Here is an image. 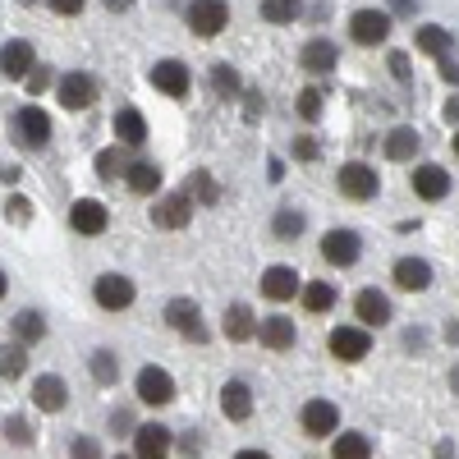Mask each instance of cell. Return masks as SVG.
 <instances>
[{
	"label": "cell",
	"mask_w": 459,
	"mask_h": 459,
	"mask_svg": "<svg viewBox=\"0 0 459 459\" xmlns=\"http://www.w3.org/2000/svg\"><path fill=\"white\" fill-rule=\"evenodd\" d=\"M14 134H19L23 147H47L51 143V115L42 106H23L14 115Z\"/></svg>",
	"instance_id": "9c48e42d"
},
{
	"label": "cell",
	"mask_w": 459,
	"mask_h": 459,
	"mask_svg": "<svg viewBox=\"0 0 459 459\" xmlns=\"http://www.w3.org/2000/svg\"><path fill=\"white\" fill-rule=\"evenodd\" d=\"M437 459H455V446H450V441H441V446H437Z\"/></svg>",
	"instance_id": "9f6ffc18"
},
{
	"label": "cell",
	"mask_w": 459,
	"mask_h": 459,
	"mask_svg": "<svg viewBox=\"0 0 459 459\" xmlns=\"http://www.w3.org/2000/svg\"><path fill=\"white\" fill-rule=\"evenodd\" d=\"M354 313H359L363 331H372V326H386V322H391V299L381 294V290H363V294L354 299Z\"/></svg>",
	"instance_id": "ffe728a7"
},
{
	"label": "cell",
	"mask_w": 459,
	"mask_h": 459,
	"mask_svg": "<svg viewBox=\"0 0 459 459\" xmlns=\"http://www.w3.org/2000/svg\"><path fill=\"white\" fill-rule=\"evenodd\" d=\"M166 322H170V331H179L184 340H207V326H203V313H198V303L194 299H170L166 303Z\"/></svg>",
	"instance_id": "8992f818"
},
{
	"label": "cell",
	"mask_w": 459,
	"mask_h": 459,
	"mask_svg": "<svg viewBox=\"0 0 459 459\" xmlns=\"http://www.w3.org/2000/svg\"><path fill=\"white\" fill-rule=\"evenodd\" d=\"M184 19H188V28H194L198 37H216V32L230 28V5L225 0H194V5L184 10Z\"/></svg>",
	"instance_id": "7a4b0ae2"
},
{
	"label": "cell",
	"mask_w": 459,
	"mask_h": 459,
	"mask_svg": "<svg viewBox=\"0 0 459 459\" xmlns=\"http://www.w3.org/2000/svg\"><path fill=\"white\" fill-rule=\"evenodd\" d=\"M101 5H106V10H115V14H125V10L134 5V0H101Z\"/></svg>",
	"instance_id": "db71d44e"
},
{
	"label": "cell",
	"mask_w": 459,
	"mask_h": 459,
	"mask_svg": "<svg viewBox=\"0 0 459 459\" xmlns=\"http://www.w3.org/2000/svg\"><path fill=\"white\" fill-rule=\"evenodd\" d=\"M5 437L14 441V446H32V423H28V418H5Z\"/></svg>",
	"instance_id": "60d3db41"
},
{
	"label": "cell",
	"mask_w": 459,
	"mask_h": 459,
	"mask_svg": "<svg viewBox=\"0 0 459 459\" xmlns=\"http://www.w3.org/2000/svg\"><path fill=\"white\" fill-rule=\"evenodd\" d=\"M152 88L166 92V97H188V88H194V79H188V65L184 60H157L152 65Z\"/></svg>",
	"instance_id": "30bf717a"
},
{
	"label": "cell",
	"mask_w": 459,
	"mask_h": 459,
	"mask_svg": "<svg viewBox=\"0 0 459 459\" xmlns=\"http://www.w3.org/2000/svg\"><path fill=\"white\" fill-rule=\"evenodd\" d=\"M28 372V350L14 340V344H0V377L5 381H14V377H23Z\"/></svg>",
	"instance_id": "d590c367"
},
{
	"label": "cell",
	"mask_w": 459,
	"mask_h": 459,
	"mask_svg": "<svg viewBox=\"0 0 459 459\" xmlns=\"http://www.w3.org/2000/svg\"><path fill=\"white\" fill-rule=\"evenodd\" d=\"M257 340L266 344V350H290V344L299 340V331H294L290 317H266V322H257Z\"/></svg>",
	"instance_id": "484cf974"
},
{
	"label": "cell",
	"mask_w": 459,
	"mask_h": 459,
	"mask_svg": "<svg viewBox=\"0 0 459 459\" xmlns=\"http://www.w3.org/2000/svg\"><path fill=\"white\" fill-rule=\"evenodd\" d=\"M299 299H303V308H308V313H331V308H335V285L308 281V285L299 290Z\"/></svg>",
	"instance_id": "1f68e13d"
},
{
	"label": "cell",
	"mask_w": 459,
	"mask_h": 459,
	"mask_svg": "<svg viewBox=\"0 0 459 459\" xmlns=\"http://www.w3.org/2000/svg\"><path fill=\"white\" fill-rule=\"evenodd\" d=\"M138 400L152 404V409L170 404V400H175V377H170L166 368H143V372H138Z\"/></svg>",
	"instance_id": "4fadbf2b"
},
{
	"label": "cell",
	"mask_w": 459,
	"mask_h": 459,
	"mask_svg": "<svg viewBox=\"0 0 459 459\" xmlns=\"http://www.w3.org/2000/svg\"><path fill=\"white\" fill-rule=\"evenodd\" d=\"M299 65L308 69V74H331V69L340 65V51H335V42L317 37V42H308V47L299 51Z\"/></svg>",
	"instance_id": "d4e9b609"
},
{
	"label": "cell",
	"mask_w": 459,
	"mask_h": 459,
	"mask_svg": "<svg viewBox=\"0 0 459 459\" xmlns=\"http://www.w3.org/2000/svg\"><path fill=\"white\" fill-rule=\"evenodd\" d=\"M350 37H354L359 47H381L391 37V14L386 10H359L350 19Z\"/></svg>",
	"instance_id": "ba28073f"
},
{
	"label": "cell",
	"mask_w": 459,
	"mask_h": 459,
	"mask_svg": "<svg viewBox=\"0 0 459 459\" xmlns=\"http://www.w3.org/2000/svg\"><path fill=\"white\" fill-rule=\"evenodd\" d=\"M179 455H184V459H198V455H203V437H198V432H184V437H179Z\"/></svg>",
	"instance_id": "bcb514c9"
},
{
	"label": "cell",
	"mask_w": 459,
	"mask_h": 459,
	"mask_svg": "<svg viewBox=\"0 0 459 459\" xmlns=\"http://www.w3.org/2000/svg\"><path fill=\"white\" fill-rule=\"evenodd\" d=\"M386 65H391V74H395L400 83H409V79H413V65H409V56H404V51H395Z\"/></svg>",
	"instance_id": "f6af8a7d"
},
{
	"label": "cell",
	"mask_w": 459,
	"mask_h": 459,
	"mask_svg": "<svg viewBox=\"0 0 459 459\" xmlns=\"http://www.w3.org/2000/svg\"><path fill=\"white\" fill-rule=\"evenodd\" d=\"M97 101V83L88 79L83 69H74V74H65L60 79V106L65 110H88Z\"/></svg>",
	"instance_id": "9a60e30c"
},
{
	"label": "cell",
	"mask_w": 459,
	"mask_h": 459,
	"mask_svg": "<svg viewBox=\"0 0 459 459\" xmlns=\"http://www.w3.org/2000/svg\"><path fill=\"white\" fill-rule=\"evenodd\" d=\"M331 459H372V441L363 432H340L331 441Z\"/></svg>",
	"instance_id": "f546056e"
},
{
	"label": "cell",
	"mask_w": 459,
	"mask_h": 459,
	"mask_svg": "<svg viewBox=\"0 0 459 459\" xmlns=\"http://www.w3.org/2000/svg\"><path fill=\"white\" fill-rule=\"evenodd\" d=\"M391 10H395V14H413L418 0H391Z\"/></svg>",
	"instance_id": "f5cc1de1"
},
{
	"label": "cell",
	"mask_w": 459,
	"mask_h": 459,
	"mask_svg": "<svg viewBox=\"0 0 459 459\" xmlns=\"http://www.w3.org/2000/svg\"><path fill=\"white\" fill-rule=\"evenodd\" d=\"M125 179H129V188H134V194L152 198V194L161 188V166H152V161H134V166L125 170Z\"/></svg>",
	"instance_id": "83f0119b"
},
{
	"label": "cell",
	"mask_w": 459,
	"mask_h": 459,
	"mask_svg": "<svg viewBox=\"0 0 459 459\" xmlns=\"http://www.w3.org/2000/svg\"><path fill=\"white\" fill-rule=\"evenodd\" d=\"M212 88H216V97H235L239 92V74L230 65H212Z\"/></svg>",
	"instance_id": "f35d334b"
},
{
	"label": "cell",
	"mask_w": 459,
	"mask_h": 459,
	"mask_svg": "<svg viewBox=\"0 0 459 459\" xmlns=\"http://www.w3.org/2000/svg\"><path fill=\"white\" fill-rule=\"evenodd\" d=\"M221 331H225V340H235V344L253 340V335H257V317H253L248 303H230V308H225V322H221Z\"/></svg>",
	"instance_id": "cb8c5ba5"
},
{
	"label": "cell",
	"mask_w": 459,
	"mask_h": 459,
	"mask_svg": "<svg viewBox=\"0 0 459 459\" xmlns=\"http://www.w3.org/2000/svg\"><path fill=\"white\" fill-rule=\"evenodd\" d=\"M23 83H28V92H32V97H42V92H47V88L56 83V74H51V65H37V69L28 74Z\"/></svg>",
	"instance_id": "b9f144b4"
},
{
	"label": "cell",
	"mask_w": 459,
	"mask_h": 459,
	"mask_svg": "<svg viewBox=\"0 0 459 459\" xmlns=\"http://www.w3.org/2000/svg\"><path fill=\"white\" fill-rule=\"evenodd\" d=\"M5 212H10L19 225H28V221H32V203H28V198H10V207H5Z\"/></svg>",
	"instance_id": "7dc6e473"
},
{
	"label": "cell",
	"mask_w": 459,
	"mask_h": 459,
	"mask_svg": "<svg viewBox=\"0 0 459 459\" xmlns=\"http://www.w3.org/2000/svg\"><path fill=\"white\" fill-rule=\"evenodd\" d=\"M221 413L230 418V423H244V418L253 413V391H248V381H225V386H221Z\"/></svg>",
	"instance_id": "44dd1931"
},
{
	"label": "cell",
	"mask_w": 459,
	"mask_h": 459,
	"mask_svg": "<svg viewBox=\"0 0 459 459\" xmlns=\"http://www.w3.org/2000/svg\"><path fill=\"white\" fill-rule=\"evenodd\" d=\"M446 120H450V125H459V92L446 101Z\"/></svg>",
	"instance_id": "816d5d0a"
},
{
	"label": "cell",
	"mask_w": 459,
	"mask_h": 459,
	"mask_svg": "<svg viewBox=\"0 0 459 459\" xmlns=\"http://www.w3.org/2000/svg\"><path fill=\"white\" fill-rule=\"evenodd\" d=\"M32 69H37L32 42H5L0 47V74H5V79H28Z\"/></svg>",
	"instance_id": "ac0fdd59"
},
{
	"label": "cell",
	"mask_w": 459,
	"mask_h": 459,
	"mask_svg": "<svg viewBox=\"0 0 459 459\" xmlns=\"http://www.w3.org/2000/svg\"><path fill=\"white\" fill-rule=\"evenodd\" d=\"M134 281L129 276H120V272H106V276H97V285H92V299L101 303L106 313H125L129 303H134Z\"/></svg>",
	"instance_id": "3957f363"
},
{
	"label": "cell",
	"mask_w": 459,
	"mask_h": 459,
	"mask_svg": "<svg viewBox=\"0 0 459 459\" xmlns=\"http://www.w3.org/2000/svg\"><path fill=\"white\" fill-rule=\"evenodd\" d=\"M175 446V432L166 423H138L134 428V459H166Z\"/></svg>",
	"instance_id": "5b68a950"
},
{
	"label": "cell",
	"mask_w": 459,
	"mask_h": 459,
	"mask_svg": "<svg viewBox=\"0 0 459 459\" xmlns=\"http://www.w3.org/2000/svg\"><path fill=\"white\" fill-rule=\"evenodd\" d=\"M441 79H446V83H459V65H450V56L441 60Z\"/></svg>",
	"instance_id": "f907efd6"
},
{
	"label": "cell",
	"mask_w": 459,
	"mask_h": 459,
	"mask_svg": "<svg viewBox=\"0 0 459 459\" xmlns=\"http://www.w3.org/2000/svg\"><path fill=\"white\" fill-rule=\"evenodd\" d=\"M450 386H455V391H459V368H455V372H450Z\"/></svg>",
	"instance_id": "6f0895ef"
},
{
	"label": "cell",
	"mask_w": 459,
	"mask_h": 459,
	"mask_svg": "<svg viewBox=\"0 0 459 459\" xmlns=\"http://www.w3.org/2000/svg\"><path fill=\"white\" fill-rule=\"evenodd\" d=\"M69 459H101V446L92 437H79V441L69 446Z\"/></svg>",
	"instance_id": "7bdbcfd3"
},
{
	"label": "cell",
	"mask_w": 459,
	"mask_h": 459,
	"mask_svg": "<svg viewBox=\"0 0 459 459\" xmlns=\"http://www.w3.org/2000/svg\"><path fill=\"white\" fill-rule=\"evenodd\" d=\"M69 225L79 230V235H106L110 212H106V203H97V198H79V203L69 207Z\"/></svg>",
	"instance_id": "5bb4252c"
},
{
	"label": "cell",
	"mask_w": 459,
	"mask_h": 459,
	"mask_svg": "<svg viewBox=\"0 0 459 459\" xmlns=\"http://www.w3.org/2000/svg\"><path fill=\"white\" fill-rule=\"evenodd\" d=\"M10 331H14V340H19L23 350H28V344L47 340V317H42V313H32V308H23V313L10 322Z\"/></svg>",
	"instance_id": "4316f807"
},
{
	"label": "cell",
	"mask_w": 459,
	"mask_h": 459,
	"mask_svg": "<svg viewBox=\"0 0 459 459\" xmlns=\"http://www.w3.org/2000/svg\"><path fill=\"white\" fill-rule=\"evenodd\" d=\"M290 152H294L299 161H317V152H322V147H317V138H294Z\"/></svg>",
	"instance_id": "ee69618b"
},
{
	"label": "cell",
	"mask_w": 459,
	"mask_h": 459,
	"mask_svg": "<svg viewBox=\"0 0 459 459\" xmlns=\"http://www.w3.org/2000/svg\"><path fill=\"white\" fill-rule=\"evenodd\" d=\"M299 272L294 266H266L262 272V294L266 299H276V303H290V299H299Z\"/></svg>",
	"instance_id": "e0dca14e"
},
{
	"label": "cell",
	"mask_w": 459,
	"mask_h": 459,
	"mask_svg": "<svg viewBox=\"0 0 459 459\" xmlns=\"http://www.w3.org/2000/svg\"><path fill=\"white\" fill-rule=\"evenodd\" d=\"M413 42H418V51H423V56H437V60H446L450 56V28H418V37H413Z\"/></svg>",
	"instance_id": "d6a6232c"
},
{
	"label": "cell",
	"mask_w": 459,
	"mask_h": 459,
	"mask_svg": "<svg viewBox=\"0 0 459 459\" xmlns=\"http://www.w3.org/2000/svg\"><path fill=\"white\" fill-rule=\"evenodd\" d=\"M418 129H409V125H400V129H391L386 134V157L391 161H413V152H418Z\"/></svg>",
	"instance_id": "f1b7e54d"
},
{
	"label": "cell",
	"mask_w": 459,
	"mask_h": 459,
	"mask_svg": "<svg viewBox=\"0 0 459 459\" xmlns=\"http://www.w3.org/2000/svg\"><path fill=\"white\" fill-rule=\"evenodd\" d=\"M303 230H308V216H303L299 207H281L276 221H272V235H276V239H299Z\"/></svg>",
	"instance_id": "e575fe53"
},
{
	"label": "cell",
	"mask_w": 459,
	"mask_h": 459,
	"mask_svg": "<svg viewBox=\"0 0 459 459\" xmlns=\"http://www.w3.org/2000/svg\"><path fill=\"white\" fill-rule=\"evenodd\" d=\"M395 285H400L404 294H423V290L432 285V266H428L423 257H400V262H395Z\"/></svg>",
	"instance_id": "7402d4cb"
},
{
	"label": "cell",
	"mask_w": 459,
	"mask_h": 459,
	"mask_svg": "<svg viewBox=\"0 0 459 459\" xmlns=\"http://www.w3.org/2000/svg\"><path fill=\"white\" fill-rule=\"evenodd\" d=\"M188 221H194V198L184 194H166V198H157V207H152V225L157 230H184Z\"/></svg>",
	"instance_id": "52a82bcc"
},
{
	"label": "cell",
	"mask_w": 459,
	"mask_h": 459,
	"mask_svg": "<svg viewBox=\"0 0 459 459\" xmlns=\"http://www.w3.org/2000/svg\"><path fill=\"white\" fill-rule=\"evenodd\" d=\"M47 5H51L56 14H65V19H74V14H83V0H47Z\"/></svg>",
	"instance_id": "c3c4849f"
},
{
	"label": "cell",
	"mask_w": 459,
	"mask_h": 459,
	"mask_svg": "<svg viewBox=\"0 0 459 459\" xmlns=\"http://www.w3.org/2000/svg\"><path fill=\"white\" fill-rule=\"evenodd\" d=\"M294 110L303 115V120H317V115H322V92H317V88H303V92L294 97Z\"/></svg>",
	"instance_id": "ab89813d"
},
{
	"label": "cell",
	"mask_w": 459,
	"mask_h": 459,
	"mask_svg": "<svg viewBox=\"0 0 459 459\" xmlns=\"http://www.w3.org/2000/svg\"><path fill=\"white\" fill-rule=\"evenodd\" d=\"M299 423H303V432L308 437H335L340 432V409L331 404V400H308L303 404V413H299Z\"/></svg>",
	"instance_id": "8fae6325"
},
{
	"label": "cell",
	"mask_w": 459,
	"mask_h": 459,
	"mask_svg": "<svg viewBox=\"0 0 459 459\" xmlns=\"http://www.w3.org/2000/svg\"><path fill=\"white\" fill-rule=\"evenodd\" d=\"M303 14V0H262V19L266 23H294Z\"/></svg>",
	"instance_id": "8d00e7d4"
},
{
	"label": "cell",
	"mask_w": 459,
	"mask_h": 459,
	"mask_svg": "<svg viewBox=\"0 0 459 459\" xmlns=\"http://www.w3.org/2000/svg\"><path fill=\"white\" fill-rule=\"evenodd\" d=\"M455 152H459V134H455Z\"/></svg>",
	"instance_id": "91938a15"
},
{
	"label": "cell",
	"mask_w": 459,
	"mask_h": 459,
	"mask_svg": "<svg viewBox=\"0 0 459 459\" xmlns=\"http://www.w3.org/2000/svg\"><path fill=\"white\" fill-rule=\"evenodd\" d=\"M5 285H10V281H5V272H0V299H5Z\"/></svg>",
	"instance_id": "680465c9"
},
{
	"label": "cell",
	"mask_w": 459,
	"mask_h": 459,
	"mask_svg": "<svg viewBox=\"0 0 459 459\" xmlns=\"http://www.w3.org/2000/svg\"><path fill=\"white\" fill-rule=\"evenodd\" d=\"M235 459H272V455H266V450H239Z\"/></svg>",
	"instance_id": "11a10c76"
},
{
	"label": "cell",
	"mask_w": 459,
	"mask_h": 459,
	"mask_svg": "<svg viewBox=\"0 0 459 459\" xmlns=\"http://www.w3.org/2000/svg\"><path fill=\"white\" fill-rule=\"evenodd\" d=\"M326 350H331L340 363H359V359H368V350H372V335H368L363 326H335V331L326 335Z\"/></svg>",
	"instance_id": "277c9868"
},
{
	"label": "cell",
	"mask_w": 459,
	"mask_h": 459,
	"mask_svg": "<svg viewBox=\"0 0 459 459\" xmlns=\"http://www.w3.org/2000/svg\"><path fill=\"white\" fill-rule=\"evenodd\" d=\"M359 253H363V239L354 235V230H326L322 235V257L331 266H354Z\"/></svg>",
	"instance_id": "7c38bea8"
},
{
	"label": "cell",
	"mask_w": 459,
	"mask_h": 459,
	"mask_svg": "<svg viewBox=\"0 0 459 459\" xmlns=\"http://www.w3.org/2000/svg\"><path fill=\"white\" fill-rule=\"evenodd\" d=\"M88 368H92V377L101 381V386H115V381H120V359H115L110 350H97L88 359Z\"/></svg>",
	"instance_id": "74e56055"
},
{
	"label": "cell",
	"mask_w": 459,
	"mask_h": 459,
	"mask_svg": "<svg viewBox=\"0 0 459 459\" xmlns=\"http://www.w3.org/2000/svg\"><path fill=\"white\" fill-rule=\"evenodd\" d=\"M413 194L423 198V203H441V198L450 194V175H446L441 166H432V161L418 166V170H413Z\"/></svg>",
	"instance_id": "d6986e66"
},
{
	"label": "cell",
	"mask_w": 459,
	"mask_h": 459,
	"mask_svg": "<svg viewBox=\"0 0 459 459\" xmlns=\"http://www.w3.org/2000/svg\"><path fill=\"white\" fill-rule=\"evenodd\" d=\"M129 166H134V161H129V152H125L120 143L106 147V152H97V175H101V179H120Z\"/></svg>",
	"instance_id": "836d02e7"
},
{
	"label": "cell",
	"mask_w": 459,
	"mask_h": 459,
	"mask_svg": "<svg viewBox=\"0 0 459 459\" xmlns=\"http://www.w3.org/2000/svg\"><path fill=\"white\" fill-rule=\"evenodd\" d=\"M335 184H340V194H344V198H354V203H368V198H377V188H381V175H377L372 166H363V161H350V166H340Z\"/></svg>",
	"instance_id": "6da1fadb"
},
{
	"label": "cell",
	"mask_w": 459,
	"mask_h": 459,
	"mask_svg": "<svg viewBox=\"0 0 459 459\" xmlns=\"http://www.w3.org/2000/svg\"><path fill=\"white\" fill-rule=\"evenodd\" d=\"M110 428H115V437H120V428H134V413L129 409H115L110 413Z\"/></svg>",
	"instance_id": "681fc988"
},
{
	"label": "cell",
	"mask_w": 459,
	"mask_h": 459,
	"mask_svg": "<svg viewBox=\"0 0 459 459\" xmlns=\"http://www.w3.org/2000/svg\"><path fill=\"white\" fill-rule=\"evenodd\" d=\"M184 194L194 198V207H216V203H221V188H216L212 170H194V179H188Z\"/></svg>",
	"instance_id": "4dcf8cb0"
},
{
	"label": "cell",
	"mask_w": 459,
	"mask_h": 459,
	"mask_svg": "<svg viewBox=\"0 0 459 459\" xmlns=\"http://www.w3.org/2000/svg\"><path fill=\"white\" fill-rule=\"evenodd\" d=\"M115 459H129V455H115Z\"/></svg>",
	"instance_id": "94428289"
},
{
	"label": "cell",
	"mask_w": 459,
	"mask_h": 459,
	"mask_svg": "<svg viewBox=\"0 0 459 459\" xmlns=\"http://www.w3.org/2000/svg\"><path fill=\"white\" fill-rule=\"evenodd\" d=\"M115 138H120V147H143V143H147V120H143V110H134V106H120V110H115Z\"/></svg>",
	"instance_id": "603a6c76"
},
{
	"label": "cell",
	"mask_w": 459,
	"mask_h": 459,
	"mask_svg": "<svg viewBox=\"0 0 459 459\" xmlns=\"http://www.w3.org/2000/svg\"><path fill=\"white\" fill-rule=\"evenodd\" d=\"M32 404L42 409V413H60L69 404V386H65V377L47 372V377H37L32 381Z\"/></svg>",
	"instance_id": "2e32d148"
}]
</instances>
